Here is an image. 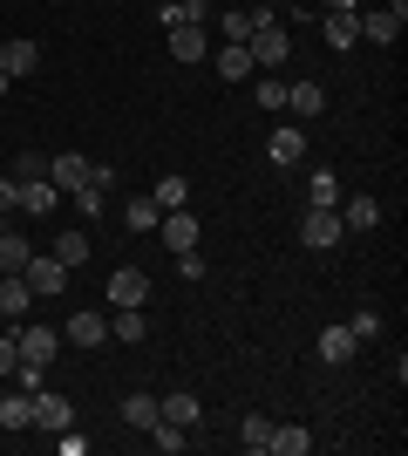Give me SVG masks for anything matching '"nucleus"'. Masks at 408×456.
I'll use <instances>...</instances> for the list:
<instances>
[{
    "label": "nucleus",
    "mask_w": 408,
    "mask_h": 456,
    "mask_svg": "<svg viewBox=\"0 0 408 456\" xmlns=\"http://www.w3.org/2000/svg\"><path fill=\"white\" fill-rule=\"evenodd\" d=\"M245 48H252V69H266V76H279V69H286V55H292V41H286V28H279V14H259V28H252V41H245Z\"/></svg>",
    "instance_id": "1"
},
{
    "label": "nucleus",
    "mask_w": 408,
    "mask_h": 456,
    "mask_svg": "<svg viewBox=\"0 0 408 456\" xmlns=\"http://www.w3.org/2000/svg\"><path fill=\"white\" fill-rule=\"evenodd\" d=\"M354 28H361V41L388 48V41L408 28V0H388V7H361V14H354Z\"/></svg>",
    "instance_id": "2"
},
{
    "label": "nucleus",
    "mask_w": 408,
    "mask_h": 456,
    "mask_svg": "<svg viewBox=\"0 0 408 456\" xmlns=\"http://www.w3.org/2000/svg\"><path fill=\"white\" fill-rule=\"evenodd\" d=\"M340 205H307V218H300V246L307 252H333L340 246Z\"/></svg>",
    "instance_id": "3"
},
{
    "label": "nucleus",
    "mask_w": 408,
    "mask_h": 456,
    "mask_svg": "<svg viewBox=\"0 0 408 456\" xmlns=\"http://www.w3.org/2000/svg\"><path fill=\"white\" fill-rule=\"evenodd\" d=\"M20 280L35 286V300H55L61 286H68V266H61L55 252H35V259H28V266H20Z\"/></svg>",
    "instance_id": "4"
},
{
    "label": "nucleus",
    "mask_w": 408,
    "mask_h": 456,
    "mask_svg": "<svg viewBox=\"0 0 408 456\" xmlns=\"http://www.w3.org/2000/svg\"><path fill=\"white\" fill-rule=\"evenodd\" d=\"M14 347H20V362H41V368H48L61 354V334H55V327H14Z\"/></svg>",
    "instance_id": "5"
},
{
    "label": "nucleus",
    "mask_w": 408,
    "mask_h": 456,
    "mask_svg": "<svg viewBox=\"0 0 408 456\" xmlns=\"http://www.w3.org/2000/svg\"><path fill=\"white\" fill-rule=\"evenodd\" d=\"M212 61H218V76L232 82V89L259 76V69H252V48H245V41H218V48H212Z\"/></svg>",
    "instance_id": "6"
},
{
    "label": "nucleus",
    "mask_w": 408,
    "mask_h": 456,
    "mask_svg": "<svg viewBox=\"0 0 408 456\" xmlns=\"http://www.w3.org/2000/svg\"><path fill=\"white\" fill-rule=\"evenodd\" d=\"M48 184H55L61 198H76V191L89 184V157H76V151H68V157H48Z\"/></svg>",
    "instance_id": "7"
},
{
    "label": "nucleus",
    "mask_w": 408,
    "mask_h": 456,
    "mask_svg": "<svg viewBox=\"0 0 408 456\" xmlns=\"http://www.w3.org/2000/svg\"><path fill=\"white\" fill-rule=\"evenodd\" d=\"M286 110L300 116V123H313V116H327V89H320L313 76H300V82L286 89Z\"/></svg>",
    "instance_id": "8"
},
{
    "label": "nucleus",
    "mask_w": 408,
    "mask_h": 456,
    "mask_svg": "<svg viewBox=\"0 0 408 456\" xmlns=\"http://www.w3.org/2000/svg\"><path fill=\"white\" fill-rule=\"evenodd\" d=\"M55 205H61V191L48 184V177H35V184H14V211H28V218H48Z\"/></svg>",
    "instance_id": "9"
},
{
    "label": "nucleus",
    "mask_w": 408,
    "mask_h": 456,
    "mask_svg": "<svg viewBox=\"0 0 408 456\" xmlns=\"http://www.w3.org/2000/svg\"><path fill=\"white\" fill-rule=\"evenodd\" d=\"M0 69H7V82H14V76H35V69H41V48H35L28 35L0 41Z\"/></svg>",
    "instance_id": "10"
},
{
    "label": "nucleus",
    "mask_w": 408,
    "mask_h": 456,
    "mask_svg": "<svg viewBox=\"0 0 408 456\" xmlns=\"http://www.w3.org/2000/svg\"><path fill=\"white\" fill-rule=\"evenodd\" d=\"M35 306V286L20 280V273H0V321H14L20 327V314Z\"/></svg>",
    "instance_id": "11"
},
{
    "label": "nucleus",
    "mask_w": 408,
    "mask_h": 456,
    "mask_svg": "<svg viewBox=\"0 0 408 456\" xmlns=\"http://www.w3.org/2000/svg\"><path fill=\"white\" fill-rule=\"evenodd\" d=\"M266 157L272 164H300V157H307V130H300V123H279V130L266 136Z\"/></svg>",
    "instance_id": "12"
},
{
    "label": "nucleus",
    "mask_w": 408,
    "mask_h": 456,
    "mask_svg": "<svg viewBox=\"0 0 408 456\" xmlns=\"http://www.w3.org/2000/svg\"><path fill=\"white\" fill-rule=\"evenodd\" d=\"M156 232H164V246H171V252H191V246H197V218H191L184 205L164 211V218H156Z\"/></svg>",
    "instance_id": "13"
},
{
    "label": "nucleus",
    "mask_w": 408,
    "mask_h": 456,
    "mask_svg": "<svg viewBox=\"0 0 408 456\" xmlns=\"http://www.w3.org/2000/svg\"><path fill=\"white\" fill-rule=\"evenodd\" d=\"M156 409H164V422H177V429H197V416H204V402H197L191 388H171V395H156Z\"/></svg>",
    "instance_id": "14"
},
{
    "label": "nucleus",
    "mask_w": 408,
    "mask_h": 456,
    "mask_svg": "<svg viewBox=\"0 0 408 456\" xmlns=\"http://www.w3.org/2000/svg\"><path fill=\"white\" fill-rule=\"evenodd\" d=\"M150 300V280L136 266H123V273H109V306H143Z\"/></svg>",
    "instance_id": "15"
},
{
    "label": "nucleus",
    "mask_w": 408,
    "mask_h": 456,
    "mask_svg": "<svg viewBox=\"0 0 408 456\" xmlns=\"http://www.w3.org/2000/svg\"><path fill=\"white\" fill-rule=\"evenodd\" d=\"M171 55L177 61H212V28H171Z\"/></svg>",
    "instance_id": "16"
},
{
    "label": "nucleus",
    "mask_w": 408,
    "mask_h": 456,
    "mask_svg": "<svg viewBox=\"0 0 408 456\" xmlns=\"http://www.w3.org/2000/svg\"><path fill=\"white\" fill-rule=\"evenodd\" d=\"M68 347H102L109 341V321L102 314H68V334H61Z\"/></svg>",
    "instance_id": "17"
},
{
    "label": "nucleus",
    "mask_w": 408,
    "mask_h": 456,
    "mask_svg": "<svg viewBox=\"0 0 408 456\" xmlns=\"http://www.w3.org/2000/svg\"><path fill=\"white\" fill-rule=\"evenodd\" d=\"M68 422H76V409H68V402H61V395H48V388H41V395H35V429H48V436H61Z\"/></svg>",
    "instance_id": "18"
},
{
    "label": "nucleus",
    "mask_w": 408,
    "mask_h": 456,
    "mask_svg": "<svg viewBox=\"0 0 408 456\" xmlns=\"http://www.w3.org/2000/svg\"><path fill=\"white\" fill-rule=\"evenodd\" d=\"M212 0H171V7H164V28H212Z\"/></svg>",
    "instance_id": "19"
},
{
    "label": "nucleus",
    "mask_w": 408,
    "mask_h": 456,
    "mask_svg": "<svg viewBox=\"0 0 408 456\" xmlns=\"http://www.w3.org/2000/svg\"><path fill=\"white\" fill-rule=\"evenodd\" d=\"M354 354H361V341H354L348 327H327V334H320V362L327 368H348Z\"/></svg>",
    "instance_id": "20"
},
{
    "label": "nucleus",
    "mask_w": 408,
    "mask_h": 456,
    "mask_svg": "<svg viewBox=\"0 0 408 456\" xmlns=\"http://www.w3.org/2000/svg\"><path fill=\"white\" fill-rule=\"evenodd\" d=\"M320 35H327V48H333V55L361 48V28H354V14H320Z\"/></svg>",
    "instance_id": "21"
},
{
    "label": "nucleus",
    "mask_w": 408,
    "mask_h": 456,
    "mask_svg": "<svg viewBox=\"0 0 408 456\" xmlns=\"http://www.w3.org/2000/svg\"><path fill=\"white\" fill-rule=\"evenodd\" d=\"M259 14H266V7H232V14H212V20H218V41H252Z\"/></svg>",
    "instance_id": "22"
},
{
    "label": "nucleus",
    "mask_w": 408,
    "mask_h": 456,
    "mask_svg": "<svg viewBox=\"0 0 408 456\" xmlns=\"http://www.w3.org/2000/svg\"><path fill=\"white\" fill-rule=\"evenodd\" d=\"M313 450V429H300V422H272V443H266V456H307Z\"/></svg>",
    "instance_id": "23"
},
{
    "label": "nucleus",
    "mask_w": 408,
    "mask_h": 456,
    "mask_svg": "<svg viewBox=\"0 0 408 456\" xmlns=\"http://www.w3.org/2000/svg\"><path fill=\"white\" fill-rule=\"evenodd\" d=\"M0 429H35V395H0Z\"/></svg>",
    "instance_id": "24"
},
{
    "label": "nucleus",
    "mask_w": 408,
    "mask_h": 456,
    "mask_svg": "<svg viewBox=\"0 0 408 456\" xmlns=\"http://www.w3.org/2000/svg\"><path fill=\"white\" fill-rule=\"evenodd\" d=\"M28 259H35V246H28L14 225H0V273H20Z\"/></svg>",
    "instance_id": "25"
},
{
    "label": "nucleus",
    "mask_w": 408,
    "mask_h": 456,
    "mask_svg": "<svg viewBox=\"0 0 408 456\" xmlns=\"http://www.w3.org/2000/svg\"><path fill=\"white\" fill-rule=\"evenodd\" d=\"M143 436H150V450H164V456H184V450H191V429H177V422H150Z\"/></svg>",
    "instance_id": "26"
},
{
    "label": "nucleus",
    "mask_w": 408,
    "mask_h": 456,
    "mask_svg": "<svg viewBox=\"0 0 408 456\" xmlns=\"http://www.w3.org/2000/svg\"><path fill=\"white\" fill-rule=\"evenodd\" d=\"M150 205L156 211H177V205H191V184H184V177H156V184H150Z\"/></svg>",
    "instance_id": "27"
},
{
    "label": "nucleus",
    "mask_w": 408,
    "mask_h": 456,
    "mask_svg": "<svg viewBox=\"0 0 408 456\" xmlns=\"http://www.w3.org/2000/svg\"><path fill=\"white\" fill-rule=\"evenodd\" d=\"M123 422H130V429H150V422H164L156 395H143V388H136V395H123Z\"/></svg>",
    "instance_id": "28"
},
{
    "label": "nucleus",
    "mask_w": 408,
    "mask_h": 456,
    "mask_svg": "<svg viewBox=\"0 0 408 456\" xmlns=\"http://www.w3.org/2000/svg\"><path fill=\"white\" fill-rule=\"evenodd\" d=\"M109 334H116V341H143V334H150V321H143V306H116V321H109Z\"/></svg>",
    "instance_id": "29"
},
{
    "label": "nucleus",
    "mask_w": 408,
    "mask_h": 456,
    "mask_svg": "<svg viewBox=\"0 0 408 456\" xmlns=\"http://www.w3.org/2000/svg\"><path fill=\"white\" fill-rule=\"evenodd\" d=\"M340 225H348V232H374V225H381V205H374V198H348Z\"/></svg>",
    "instance_id": "30"
},
{
    "label": "nucleus",
    "mask_w": 408,
    "mask_h": 456,
    "mask_svg": "<svg viewBox=\"0 0 408 456\" xmlns=\"http://www.w3.org/2000/svg\"><path fill=\"white\" fill-rule=\"evenodd\" d=\"M238 443H245V450H259V456H266V443H272V416H259V409H252V416L238 422Z\"/></svg>",
    "instance_id": "31"
},
{
    "label": "nucleus",
    "mask_w": 408,
    "mask_h": 456,
    "mask_svg": "<svg viewBox=\"0 0 408 456\" xmlns=\"http://www.w3.org/2000/svg\"><path fill=\"white\" fill-rule=\"evenodd\" d=\"M55 259H61L68 273H76L82 259H89V232H61V239H55Z\"/></svg>",
    "instance_id": "32"
},
{
    "label": "nucleus",
    "mask_w": 408,
    "mask_h": 456,
    "mask_svg": "<svg viewBox=\"0 0 408 456\" xmlns=\"http://www.w3.org/2000/svg\"><path fill=\"white\" fill-rule=\"evenodd\" d=\"M307 205H340V177H333V171H313L307 177Z\"/></svg>",
    "instance_id": "33"
},
{
    "label": "nucleus",
    "mask_w": 408,
    "mask_h": 456,
    "mask_svg": "<svg viewBox=\"0 0 408 456\" xmlns=\"http://www.w3.org/2000/svg\"><path fill=\"white\" fill-rule=\"evenodd\" d=\"M156 218H164V211H156L150 198H130V205H123V225L130 232H156Z\"/></svg>",
    "instance_id": "34"
},
{
    "label": "nucleus",
    "mask_w": 408,
    "mask_h": 456,
    "mask_svg": "<svg viewBox=\"0 0 408 456\" xmlns=\"http://www.w3.org/2000/svg\"><path fill=\"white\" fill-rule=\"evenodd\" d=\"M35 177H48V157H41V151H20L14 157V184H35Z\"/></svg>",
    "instance_id": "35"
},
{
    "label": "nucleus",
    "mask_w": 408,
    "mask_h": 456,
    "mask_svg": "<svg viewBox=\"0 0 408 456\" xmlns=\"http://www.w3.org/2000/svg\"><path fill=\"white\" fill-rule=\"evenodd\" d=\"M348 334H354V341H381V314H374V306H361V314L348 321Z\"/></svg>",
    "instance_id": "36"
},
{
    "label": "nucleus",
    "mask_w": 408,
    "mask_h": 456,
    "mask_svg": "<svg viewBox=\"0 0 408 456\" xmlns=\"http://www.w3.org/2000/svg\"><path fill=\"white\" fill-rule=\"evenodd\" d=\"M259 110H286V82H279V76H259Z\"/></svg>",
    "instance_id": "37"
},
{
    "label": "nucleus",
    "mask_w": 408,
    "mask_h": 456,
    "mask_svg": "<svg viewBox=\"0 0 408 456\" xmlns=\"http://www.w3.org/2000/svg\"><path fill=\"white\" fill-rule=\"evenodd\" d=\"M171 259H177V280H204V273H212V266H204V252H171Z\"/></svg>",
    "instance_id": "38"
},
{
    "label": "nucleus",
    "mask_w": 408,
    "mask_h": 456,
    "mask_svg": "<svg viewBox=\"0 0 408 456\" xmlns=\"http://www.w3.org/2000/svg\"><path fill=\"white\" fill-rule=\"evenodd\" d=\"M102 205H109V198H102V191H96V184H82V191H76V211H82V218H96V211H102Z\"/></svg>",
    "instance_id": "39"
},
{
    "label": "nucleus",
    "mask_w": 408,
    "mask_h": 456,
    "mask_svg": "<svg viewBox=\"0 0 408 456\" xmlns=\"http://www.w3.org/2000/svg\"><path fill=\"white\" fill-rule=\"evenodd\" d=\"M14 362H20V347H14V327H0V375H14Z\"/></svg>",
    "instance_id": "40"
},
{
    "label": "nucleus",
    "mask_w": 408,
    "mask_h": 456,
    "mask_svg": "<svg viewBox=\"0 0 408 456\" xmlns=\"http://www.w3.org/2000/svg\"><path fill=\"white\" fill-rule=\"evenodd\" d=\"M14 211V177H0V218Z\"/></svg>",
    "instance_id": "41"
},
{
    "label": "nucleus",
    "mask_w": 408,
    "mask_h": 456,
    "mask_svg": "<svg viewBox=\"0 0 408 456\" xmlns=\"http://www.w3.org/2000/svg\"><path fill=\"white\" fill-rule=\"evenodd\" d=\"M327 14H361V0H327Z\"/></svg>",
    "instance_id": "42"
},
{
    "label": "nucleus",
    "mask_w": 408,
    "mask_h": 456,
    "mask_svg": "<svg viewBox=\"0 0 408 456\" xmlns=\"http://www.w3.org/2000/svg\"><path fill=\"white\" fill-rule=\"evenodd\" d=\"M0 102H7V69H0Z\"/></svg>",
    "instance_id": "43"
}]
</instances>
